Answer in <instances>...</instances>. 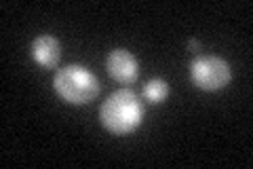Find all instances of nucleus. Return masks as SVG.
Returning a JSON list of instances; mask_svg holds the SVG:
<instances>
[{
	"mask_svg": "<svg viewBox=\"0 0 253 169\" xmlns=\"http://www.w3.org/2000/svg\"><path fill=\"white\" fill-rule=\"evenodd\" d=\"M99 118L110 133L126 135L139 127L141 118H144V106L133 91L118 89L101 104Z\"/></svg>",
	"mask_w": 253,
	"mask_h": 169,
	"instance_id": "obj_1",
	"label": "nucleus"
},
{
	"mask_svg": "<svg viewBox=\"0 0 253 169\" xmlns=\"http://www.w3.org/2000/svg\"><path fill=\"white\" fill-rule=\"evenodd\" d=\"M53 87L57 95L72 104V106H83V104H89L93 98H97L99 93V80L97 76L89 72L84 66H63L55 72L53 76Z\"/></svg>",
	"mask_w": 253,
	"mask_h": 169,
	"instance_id": "obj_2",
	"label": "nucleus"
},
{
	"mask_svg": "<svg viewBox=\"0 0 253 169\" xmlns=\"http://www.w3.org/2000/svg\"><path fill=\"white\" fill-rule=\"evenodd\" d=\"M190 78L201 91H219L232 80V70L230 63L217 55H203L190 66Z\"/></svg>",
	"mask_w": 253,
	"mask_h": 169,
	"instance_id": "obj_3",
	"label": "nucleus"
},
{
	"mask_svg": "<svg viewBox=\"0 0 253 169\" xmlns=\"http://www.w3.org/2000/svg\"><path fill=\"white\" fill-rule=\"evenodd\" d=\"M106 66L110 76L118 83H125V85H131L137 80L139 74V68H137V59L133 57L131 51L126 49H114L110 51L108 59H106Z\"/></svg>",
	"mask_w": 253,
	"mask_h": 169,
	"instance_id": "obj_4",
	"label": "nucleus"
},
{
	"mask_svg": "<svg viewBox=\"0 0 253 169\" xmlns=\"http://www.w3.org/2000/svg\"><path fill=\"white\" fill-rule=\"evenodd\" d=\"M32 57L38 66L42 68H55L61 59V45L57 38H53L49 34H42L34 38L32 43Z\"/></svg>",
	"mask_w": 253,
	"mask_h": 169,
	"instance_id": "obj_5",
	"label": "nucleus"
},
{
	"mask_svg": "<svg viewBox=\"0 0 253 169\" xmlns=\"http://www.w3.org/2000/svg\"><path fill=\"white\" fill-rule=\"evenodd\" d=\"M144 95H146L148 102L163 104L165 100H167V95H169L167 80H163V78H150L148 83H146V87H144Z\"/></svg>",
	"mask_w": 253,
	"mask_h": 169,
	"instance_id": "obj_6",
	"label": "nucleus"
},
{
	"mask_svg": "<svg viewBox=\"0 0 253 169\" xmlns=\"http://www.w3.org/2000/svg\"><path fill=\"white\" fill-rule=\"evenodd\" d=\"M190 51H199L201 49V43H199V40H190Z\"/></svg>",
	"mask_w": 253,
	"mask_h": 169,
	"instance_id": "obj_7",
	"label": "nucleus"
}]
</instances>
